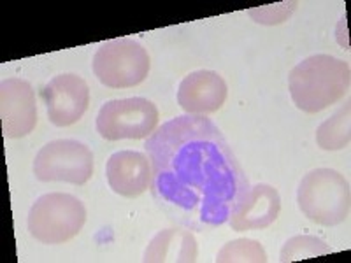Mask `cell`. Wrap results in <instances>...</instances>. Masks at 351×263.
Listing matches in <instances>:
<instances>
[{
    "label": "cell",
    "instance_id": "cell-13",
    "mask_svg": "<svg viewBox=\"0 0 351 263\" xmlns=\"http://www.w3.org/2000/svg\"><path fill=\"white\" fill-rule=\"evenodd\" d=\"M199 258L197 239L188 228H165L149 240L143 262L146 263H193Z\"/></svg>",
    "mask_w": 351,
    "mask_h": 263
},
{
    "label": "cell",
    "instance_id": "cell-7",
    "mask_svg": "<svg viewBox=\"0 0 351 263\" xmlns=\"http://www.w3.org/2000/svg\"><path fill=\"white\" fill-rule=\"evenodd\" d=\"M158 120V109L152 100L144 97L114 99L100 108L97 132L106 140L148 139L156 130Z\"/></svg>",
    "mask_w": 351,
    "mask_h": 263
},
{
    "label": "cell",
    "instance_id": "cell-11",
    "mask_svg": "<svg viewBox=\"0 0 351 263\" xmlns=\"http://www.w3.org/2000/svg\"><path fill=\"white\" fill-rule=\"evenodd\" d=\"M109 188L116 195L136 199L152 186V164L148 155L139 151L112 153L106 165Z\"/></svg>",
    "mask_w": 351,
    "mask_h": 263
},
{
    "label": "cell",
    "instance_id": "cell-3",
    "mask_svg": "<svg viewBox=\"0 0 351 263\" xmlns=\"http://www.w3.org/2000/svg\"><path fill=\"white\" fill-rule=\"evenodd\" d=\"M297 203L300 212L313 223L322 227L341 225L350 216V183L334 168H315L300 181Z\"/></svg>",
    "mask_w": 351,
    "mask_h": 263
},
{
    "label": "cell",
    "instance_id": "cell-12",
    "mask_svg": "<svg viewBox=\"0 0 351 263\" xmlns=\"http://www.w3.org/2000/svg\"><path fill=\"white\" fill-rule=\"evenodd\" d=\"M281 212V197L271 184L258 183L250 188L243 208L237 214L228 219V225L234 231L263 230L269 228Z\"/></svg>",
    "mask_w": 351,
    "mask_h": 263
},
{
    "label": "cell",
    "instance_id": "cell-1",
    "mask_svg": "<svg viewBox=\"0 0 351 263\" xmlns=\"http://www.w3.org/2000/svg\"><path fill=\"white\" fill-rule=\"evenodd\" d=\"M152 193L158 208L188 230H215L239 212L250 181L221 130L206 116L165 121L146 139Z\"/></svg>",
    "mask_w": 351,
    "mask_h": 263
},
{
    "label": "cell",
    "instance_id": "cell-17",
    "mask_svg": "<svg viewBox=\"0 0 351 263\" xmlns=\"http://www.w3.org/2000/svg\"><path fill=\"white\" fill-rule=\"evenodd\" d=\"M297 2H281L276 5H265V8L250 9L247 14L262 25H278L283 23L285 20L291 16V12L295 11Z\"/></svg>",
    "mask_w": 351,
    "mask_h": 263
},
{
    "label": "cell",
    "instance_id": "cell-9",
    "mask_svg": "<svg viewBox=\"0 0 351 263\" xmlns=\"http://www.w3.org/2000/svg\"><path fill=\"white\" fill-rule=\"evenodd\" d=\"M0 118L8 139L28 136L37 125V100L32 84L20 77L0 84Z\"/></svg>",
    "mask_w": 351,
    "mask_h": 263
},
{
    "label": "cell",
    "instance_id": "cell-5",
    "mask_svg": "<svg viewBox=\"0 0 351 263\" xmlns=\"http://www.w3.org/2000/svg\"><path fill=\"white\" fill-rule=\"evenodd\" d=\"M149 55L134 39H114L100 44L93 55V74L108 88H134L149 74Z\"/></svg>",
    "mask_w": 351,
    "mask_h": 263
},
{
    "label": "cell",
    "instance_id": "cell-14",
    "mask_svg": "<svg viewBox=\"0 0 351 263\" xmlns=\"http://www.w3.org/2000/svg\"><path fill=\"white\" fill-rule=\"evenodd\" d=\"M351 140L350 102L343 105L332 118L325 120L316 130V144L324 151L346 149Z\"/></svg>",
    "mask_w": 351,
    "mask_h": 263
},
{
    "label": "cell",
    "instance_id": "cell-15",
    "mask_svg": "<svg viewBox=\"0 0 351 263\" xmlns=\"http://www.w3.org/2000/svg\"><path fill=\"white\" fill-rule=\"evenodd\" d=\"M267 260V253L255 239L230 240L216 255L218 263H265Z\"/></svg>",
    "mask_w": 351,
    "mask_h": 263
},
{
    "label": "cell",
    "instance_id": "cell-8",
    "mask_svg": "<svg viewBox=\"0 0 351 263\" xmlns=\"http://www.w3.org/2000/svg\"><path fill=\"white\" fill-rule=\"evenodd\" d=\"M43 100L55 127H71L83 118L90 105V88L76 74H60L44 86Z\"/></svg>",
    "mask_w": 351,
    "mask_h": 263
},
{
    "label": "cell",
    "instance_id": "cell-2",
    "mask_svg": "<svg viewBox=\"0 0 351 263\" xmlns=\"http://www.w3.org/2000/svg\"><path fill=\"white\" fill-rule=\"evenodd\" d=\"M350 62L330 55H313L291 68L288 90L300 111L315 114L339 102L350 92Z\"/></svg>",
    "mask_w": 351,
    "mask_h": 263
},
{
    "label": "cell",
    "instance_id": "cell-16",
    "mask_svg": "<svg viewBox=\"0 0 351 263\" xmlns=\"http://www.w3.org/2000/svg\"><path fill=\"white\" fill-rule=\"evenodd\" d=\"M332 247L325 240L313 236H295L285 242L281 249L280 262L290 263L297 260L307 258H319V256L330 255Z\"/></svg>",
    "mask_w": 351,
    "mask_h": 263
},
{
    "label": "cell",
    "instance_id": "cell-4",
    "mask_svg": "<svg viewBox=\"0 0 351 263\" xmlns=\"http://www.w3.org/2000/svg\"><path fill=\"white\" fill-rule=\"evenodd\" d=\"M86 208L71 193H46L32 203L27 218L30 236L40 244H64L83 230Z\"/></svg>",
    "mask_w": 351,
    "mask_h": 263
},
{
    "label": "cell",
    "instance_id": "cell-6",
    "mask_svg": "<svg viewBox=\"0 0 351 263\" xmlns=\"http://www.w3.org/2000/svg\"><path fill=\"white\" fill-rule=\"evenodd\" d=\"M36 179L83 186L93 175V153L76 139H56L39 149L34 160Z\"/></svg>",
    "mask_w": 351,
    "mask_h": 263
},
{
    "label": "cell",
    "instance_id": "cell-10",
    "mask_svg": "<svg viewBox=\"0 0 351 263\" xmlns=\"http://www.w3.org/2000/svg\"><path fill=\"white\" fill-rule=\"evenodd\" d=\"M228 95L227 83L215 71L190 72L180 84L178 104L184 114L206 116L223 108Z\"/></svg>",
    "mask_w": 351,
    "mask_h": 263
}]
</instances>
